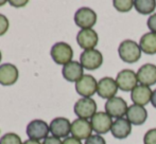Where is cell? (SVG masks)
<instances>
[{"instance_id":"obj_1","label":"cell","mask_w":156,"mask_h":144,"mask_svg":"<svg viewBox=\"0 0 156 144\" xmlns=\"http://www.w3.org/2000/svg\"><path fill=\"white\" fill-rule=\"evenodd\" d=\"M119 56L124 63L134 64L138 62L141 56V49L138 43L131 39H125L119 45L118 48Z\"/></svg>"},{"instance_id":"obj_2","label":"cell","mask_w":156,"mask_h":144,"mask_svg":"<svg viewBox=\"0 0 156 144\" xmlns=\"http://www.w3.org/2000/svg\"><path fill=\"white\" fill-rule=\"evenodd\" d=\"M50 54L55 64L65 66L68 63L71 62L72 57H73V50L70 47V45L61 41V43H56L52 46Z\"/></svg>"},{"instance_id":"obj_3","label":"cell","mask_w":156,"mask_h":144,"mask_svg":"<svg viewBox=\"0 0 156 144\" xmlns=\"http://www.w3.org/2000/svg\"><path fill=\"white\" fill-rule=\"evenodd\" d=\"M74 22L82 30L91 29L97 22V14L89 8H81L74 14Z\"/></svg>"},{"instance_id":"obj_4","label":"cell","mask_w":156,"mask_h":144,"mask_svg":"<svg viewBox=\"0 0 156 144\" xmlns=\"http://www.w3.org/2000/svg\"><path fill=\"white\" fill-rule=\"evenodd\" d=\"M80 63L84 69L96 70L100 68L103 63V56L100 51L96 49L84 50L80 55Z\"/></svg>"},{"instance_id":"obj_5","label":"cell","mask_w":156,"mask_h":144,"mask_svg":"<svg viewBox=\"0 0 156 144\" xmlns=\"http://www.w3.org/2000/svg\"><path fill=\"white\" fill-rule=\"evenodd\" d=\"M73 110L80 119H91L97 113V104L90 98H83L76 102Z\"/></svg>"},{"instance_id":"obj_6","label":"cell","mask_w":156,"mask_h":144,"mask_svg":"<svg viewBox=\"0 0 156 144\" xmlns=\"http://www.w3.org/2000/svg\"><path fill=\"white\" fill-rule=\"evenodd\" d=\"M97 88H98V83L90 74H85L76 83V92L84 98L93 97L97 92Z\"/></svg>"},{"instance_id":"obj_7","label":"cell","mask_w":156,"mask_h":144,"mask_svg":"<svg viewBox=\"0 0 156 144\" xmlns=\"http://www.w3.org/2000/svg\"><path fill=\"white\" fill-rule=\"evenodd\" d=\"M49 132V125L43 120H33L27 126V135L31 140L38 141L46 139Z\"/></svg>"},{"instance_id":"obj_8","label":"cell","mask_w":156,"mask_h":144,"mask_svg":"<svg viewBox=\"0 0 156 144\" xmlns=\"http://www.w3.org/2000/svg\"><path fill=\"white\" fill-rule=\"evenodd\" d=\"M137 74L129 69H124L120 71L116 77L118 88L122 91H132L137 86Z\"/></svg>"},{"instance_id":"obj_9","label":"cell","mask_w":156,"mask_h":144,"mask_svg":"<svg viewBox=\"0 0 156 144\" xmlns=\"http://www.w3.org/2000/svg\"><path fill=\"white\" fill-rule=\"evenodd\" d=\"M127 108L129 106L126 102L119 97L107 100V102L105 103V111L112 118H117V119L122 118L124 115H126Z\"/></svg>"},{"instance_id":"obj_10","label":"cell","mask_w":156,"mask_h":144,"mask_svg":"<svg viewBox=\"0 0 156 144\" xmlns=\"http://www.w3.org/2000/svg\"><path fill=\"white\" fill-rule=\"evenodd\" d=\"M90 123L93 126V130H94L98 135H103L111 130L114 122L111 115H108L106 112L100 111L91 118Z\"/></svg>"},{"instance_id":"obj_11","label":"cell","mask_w":156,"mask_h":144,"mask_svg":"<svg viewBox=\"0 0 156 144\" xmlns=\"http://www.w3.org/2000/svg\"><path fill=\"white\" fill-rule=\"evenodd\" d=\"M118 92V86L115 80L112 77H103L98 82V88H97V93L99 97L102 99H113Z\"/></svg>"},{"instance_id":"obj_12","label":"cell","mask_w":156,"mask_h":144,"mask_svg":"<svg viewBox=\"0 0 156 144\" xmlns=\"http://www.w3.org/2000/svg\"><path fill=\"white\" fill-rule=\"evenodd\" d=\"M93 126L88 120L85 119H76L71 123V134L72 137L79 139V140H87L91 136Z\"/></svg>"},{"instance_id":"obj_13","label":"cell","mask_w":156,"mask_h":144,"mask_svg":"<svg viewBox=\"0 0 156 144\" xmlns=\"http://www.w3.org/2000/svg\"><path fill=\"white\" fill-rule=\"evenodd\" d=\"M50 132L56 138H67L71 132V123L66 118H55L50 123Z\"/></svg>"},{"instance_id":"obj_14","label":"cell","mask_w":156,"mask_h":144,"mask_svg":"<svg viewBox=\"0 0 156 144\" xmlns=\"http://www.w3.org/2000/svg\"><path fill=\"white\" fill-rule=\"evenodd\" d=\"M99 37L96 31L93 29L81 30L76 35L78 45L84 50H91L98 45Z\"/></svg>"},{"instance_id":"obj_15","label":"cell","mask_w":156,"mask_h":144,"mask_svg":"<svg viewBox=\"0 0 156 144\" xmlns=\"http://www.w3.org/2000/svg\"><path fill=\"white\" fill-rule=\"evenodd\" d=\"M18 69L15 65H0V84L2 86H12L18 80Z\"/></svg>"},{"instance_id":"obj_16","label":"cell","mask_w":156,"mask_h":144,"mask_svg":"<svg viewBox=\"0 0 156 144\" xmlns=\"http://www.w3.org/2000/svg\"><path fill=\"white\" fill-rule=\"evenodd\" d=\"M138 82L144 86H152L156 84V66L152 64H146L138 69Z\"/></svg>"},{"instance_id":"obj_17","label":"cell","mask_w":156,"mask_h":144,"mask_svg":"<svg viewBox=\"0 0 156 144\" xmlns=\"http://www.w3.org/2000/svg\"><path fill=\"white\" fill-rule=\"evenodd\" d=\"M152 92L153 91L150 89V87L144 86V85H138L132 90L131 99L135 105L146 106L149 102H151Z\"/></svg>"},{"instance_id":"obj_18","label":"cell","mask_w":156,"mask_h":144,"mask_svg":"<svg viewBox=\"0 0 156 144\" xmlns=\"http://www.w3.org/2000/svg\"><path fill=\"white\" fill-rule=\"evenodd\" d=\"M83 66L79 62H70L63 67L62 74L63 77L67 82H78L84 74H83Z\"/></svg>"},{"instance_id":"obj_19","label":"cell","mask_w":156,"mask_h":144,"mask_svg":"<svg viewBox=\"0 0 156 144\" xmlns=\"http://www.w3.org/2000/svg\"><path fill=\"white\" fill-rule=\"evenodd\" d=\"M132 132V124L127 119L120 118L113 123L111 128V132L114 138L116 139H125L129 136Z\"/></svg>"},{"instance_id":"obj_20","label":"cell","mask_w":156,"mask_h":144,"mask_svg":"<svg viewBox=\"0 0 156 144\" xmlns=\"http://www.w3.org/2000/svg\"><path fill=\"white\" fill-rule=\"evenodd\" d=\"M126 118L131 124L134 125H142L144 122L147 121V118H148V112H147V109L144 106L139 105H131L127 108L126 111Z\"/></svg>"},{"instance_id":"obj_21","label":"cell","mask_w":156,"mask_h":144,"mask_svg":"<svg viewBox=\"0 0 156 144\" xmlns=\"http://www.w3.org/2000/svg\"><path fill=\"white\" fill-rule=\"evenodd\" d=\"M139 47L142 52L148 55H154L156 54V33L149 32L140 38Z\"/></svg>"},{"instance_id":"obj_22","label":"cell","mask_w":156,"mask_h":144,"mask_svg":"<svg viewBox=\"0 0 156 144\" xmlns=\"http://www.w3.org/2000/svg\"><path fill=\"white\" fill-rule=\"evenodd\" d=\"M134 6L139 14H152L156 9V1L155 0H135Z\"/></svg>"},{"instance_id":"obj_23","label":"cell","mask_w":156,"mask_h":144,"mask_svg":"<svg viewBox=\"0 0 156 144\" xmlns=\"http://www.w3.org/2000/svg\"><path fill=\"white\" fill-rule=\"evenodd\" d=\"M113 4L117 11L125 13L132 10V8L134 6V1L132 0H114Z\"/></svg>"},{"instance_id":"obj_24","label":"cell","mask_w":156,"mask_h":144,"mask_svg":"<svg viewBox=\"0 0 156 144\" xmlns=\"http://www.w3.org/2000/svg\"><path fill=\"white\" fill-rule=\"evenodd\" d=\"M0 144H23L21 139L15 132H8L0 139Z\"/></svg>"},{"instance_id":"obj_25","label":"cell","mask_w":156,"mask_h":144,"mask_svg":"<svg viewBox=\"0 0 156 144\" xmlns=\"http://www.w3.org/2000/svg\"><path fill=\"white\" fill-rule=\"evenodd\" d=\"M144 144H156V128L148 130L144 137Z\"/></svg>"},{"instance_id":"obj_26","label":"cell","mask_w":156,"mask_h":144,"mask_svg":"<svg viewBox=\"0 0 156 144\" xmlns=\"http://www.w3.org/2000/svg\"><path fill=\"white\" fill-rule=\"evenodd\" d=\"M9 19L6 18V16H4L3 14H0V36L4 35L6 33V31L9 30Z\"/></svg>"},{"instance_id":"obj_27","label":"cell","mask_w":156,"mask_h":144,"mask_svg":"<svg viewBox=\"0 0 156 144\" xmlns=\"http://www.w3.org/2000/svg\"><path fill=\"white\" fill-rule=\"evenodd\" d=\"M85 144H106L105 140L100 136V135H94V136H90L86 141Z\"/></svg>"},{"instance_id":"obj_28","label":"cell","mask_w":156,"mask_h":144,"mask_svg":"<svg viewBox=\"0 0 156 144\" xmlns=\"http://www.w3.org/2000/svg\"><path fill=\"white\" fill-rule=\"evenodd\" d=\"M147 25H148V28L150 29V31H152L153 33H156V14H153L149 17Z\"/></svg>"},{"instance_id":"obj_29","label":"cell","mask_w":156,"mask_h":144,"mask_svg":"<svg viewBox=\"0 0 156 144\" xmlns=\"http://www.w3.org/2000/svg\"><path fill=\"white\" fill-rule=\"evenodd\" d=\"M63 142L56 137H47V138L44 140L43 144H62Z\"/></svg>"},{"instance_id":"obj_30","label":"cell","mask_w":156,"mask_h":144,"mask_svg":"<svg viewBox=\"0 0 156 144\" xmlns=\"http://www.w3.org/2000/svg\"><path fill=\"white\" fill-rule=\"evenodd\" d=\"M62 144H82V142L74 137H67V138H65Z\"/></svg>"},{"instance_id":"obj_31","label":"cell","mask_w":156,"mask_h":144,"mask_svg":"<svg viewBox=\"0 0 156 144\" xmlns=\"http://www.w3.org/2000/svg\"><path fill=\"white\" fill-rule=\"evenodd\" d=\"M28 1H10V3L12 4L13 6H17V8H19V6H25V4H27Z\"/></svg>"},{"instance_id":"obj_32","label":"cell","mask_w":156,"mask_h":144,"mask_svg":"<svg viewBox=\"0 0 156 144\" xmlns=\"http://www.w3.org/2000/svg\"><path fill=\"white\" fill-rule=\"evenodd\" d=\"M151 103L156 108V89L152 92V98H151Z\"/></svg>"},{"instance_id":"obj_33","label":"cell","mask_w":156,"mask_h":144,"mask_svg":"<svg viewBox=\"0 0 156 144\" xmlns=\"http://www.w3.org/2000/svg\"><path fill=\"white\" fill-rule=\"evenodd\" d=\"M23 144H41L39 141H35V140H31V139H29V140L25 141Z\"/></svg>"},{"instance_id":"obj_34","label":"cell","mask_w":156,"mask_h":144,"mask_svg":"<svg viewBox=\"0 0 156 144\" xmlns=\"http://www.w3.org/2000/svg\"><path fill=\"white\" fill-rule=\"evenodd\" d=\"M2 60V54H1V51H0V62H1Z\"/></svg>"},{"instance_id":"obj_35","label":"cell","mask_w":156,"mask_h":144,"mask_svg":"<svg viewBox=\"0 0 156 144\" xmlns=\"http://www.w3.org/2000/svg\"><path fill=\"white\" fill-rule=\"evenodd\" d=\"M5 3V1H3V2H0V5H1V4H4Z\"/></svg>"}]
</instances>
